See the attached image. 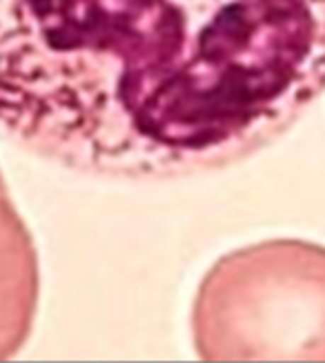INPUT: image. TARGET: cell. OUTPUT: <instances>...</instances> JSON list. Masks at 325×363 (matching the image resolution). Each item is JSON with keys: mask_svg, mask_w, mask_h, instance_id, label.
<instances>
[{"mask_svg": "<svg viewBox=\"0 0 325 363\" xmlns=\"http://www.w3.org/2000/svg\"><path fill=\"white\" fill-rule=\"evenodd\" d=\"M40 296L32 234L0 174V361L16 357L34 330Z\"/></svg>", "mask_w": 325, "mask_h": 363, "instance_id": "obj_3", "label": "cell"}, {"mask_svg": "<svg viewBox=\"0 0 325 363\" xmlns=\"http://www.w3.org/2000/svg\"><path fill=\"white\" fill-rule=\"evenodd\" d=\"M325 91V0H0V130L87 177L178 179Z\"/></svg>", "mask_w": 325, "mask_h": 363, "instance_id": "obj_1", "label": "cell"}, {"mask_svg": "<svg viewBox=\"0 0 325 363\" xmlns=\"http://www.w3.org/2000/svg\"><path fill=\"white\" fill-rule=\"evenodd\" d=\"M203 361H325V247L274 239L216 261L196 290Z\"/></svg>", "mask_w": 325, "mask_h": 363, "instance_id": "obj_2", "label": "cell"}]
</instances>
